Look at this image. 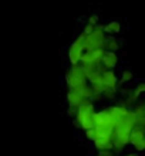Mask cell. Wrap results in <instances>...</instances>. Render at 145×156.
I'll return each mask as SVG.
<instances>
[{"mask_svg": "<svg viewBox=\"0 0 145 156\" xmlns=\"http://www.w3.org/2000/svg\"><path fill=\"white\" fill-rule=\"evenodd\" d=\"M84 40H85V34H81L75 38V41L71 44L70 51H68V58H70L71 66L74 64H81V58H83L85 48H84Z\"/></svg>", "mask_w": 145, "mask_h": 156, "instance_id": "cell-1", "label": "cell"}, {"mask_svg": "<svg viewBox=\"0 0 145 156\" xmlns=\"http://www.w3.org/2000/svg\"><path fill=\"white\" fill-rule=\"evenodd\" d=\"M104 38H105L104 31H98V30H94V33L85 36V40H84V48H85V51L103 48Z\"/></svg>", "mask_w": 145, "mask_h": 156, "instance_id": "cell-2", "label": "cell"}, {"mask_svg": "<svg viewBox=\"0 0 145 156\" xmlns=\"http://www.w3.org/2000/svg\"><path fill=\"white\" fill-rule=\"evenodd\" d=\"M105 53L104 48H97L91 51H85L81 58V64H91V62H101L103 61V55Z\"/></svg>", "mask_w": 145, "mask_h": 156, "instance_id": "cell-3", "label": "cell"}, {"mask_svg": "<svg viewBox=\"0 0 145 156\" xmlns=\"http://www.w3.org/2000/svg\"><path fill=\"white\" fill-rule=\"evenodd\" d=\"M145 138V128L141 126H135L131 131V138H129V144L132 145L134 148H137L138 145L141 144Z\"/></svg>", "mask_w": 145, "mask_h": 156, "instance_id": "cell-4", "label": "cell"}, {"mask_svg": "<svg viewBox=\"0 0 145 156\" xmlns=\"http://www.w3.org/2000/svg\"><path fill=\"white\" fill-rule=\"evenodd\" d=\"M71 75L74 78H77L78 81H81L83 84H87V73H85V68H84L83 64H74V66H71V70H70Z\"/></svg>", "mask_w": 145, "mask_h": 156, "instance_id": "cell-5", "label": "cell"}, {"mask_svg": "<svg viewBox=\"0 0 145 156\" xmlns=\"http://www.w3.org/2000/svg\"><path fill=\"white\" fill-rule=\"evenodd\" d=\"M101 62H103V66L105 67L107 70H112V68L117 66V62H118V57H117L115 51H107V50H105Z\"/></svg>", "mask_w": 145, "mask_h": 156, "instance_id": "cell-6", "label": "cell"}, {"mask_svg": "<svg viewBox=\"0 0 145 156\" xmlns=\"http://www.w3.org/2000/svg\"><path fill=\"white\" fill-rule=\"evenodd\" d=\"M103 78H104V84L107 85V88H117V77L114 74V71L111 70H105L103 74Z\"/></svg>", "mask_w": 145, "mask_h": 156, "instance_id": "cell-7", "label": "cell"}, {"mask_svg": "<svg viewBox=\"0 0 145 156\" xmlns=\"http://www.w3.org/2000/svg\"><path fill=\"white\" fill-rule=\"evenodd\" d=\"M103 48L107 50V51H117V50L120 48V44H118V41L112 37V36H110V37H105V38H104Z\"/></svg>", "mask_w": 145, "mask_h": 156, "instance_id": "cell-8", "label": "cell"}, {"mask_svg": "<svg viewBox=\"0 0 145 156\" xmlns=\"http://www.w3.org/2000/svg\"><path fill=\"white\" fill-rule=\"evenodd\" d=\"M134 112H135V116H137V126L145 128V107L144 105H138Z\"/></svg>", "mask_w": 145, "mask_h": 156, "instance_id": "cell-9", "label": "cell"}, {"mask_svg": "<svg viewBox=\"0 0 145 156\" xmlns=\"http://www.w3.org/2000/svg\"><path fill=\"white\" fill-rule=\"evenodd\" d=\"M121 31V24L118 21H110L107 26H105V33L107 34H117Z\"/></svg>", "mask_w": 145, "mask_h": 156, "instance_id": "cell-10", "label": "cell"}, {"mask_svg": "<svg viewBox=\"0 0 145 156\" xmlns=\"http://www.w3.org/2000/svg\"><path fill=\"white\" fill-rule=\"evenodd\" d=\"M134 78V74L131 73V71L125 70L122 74H121V80H120V84H124V82H129L131 80Z\"/></svg>", "mask_w": 145, "mask_h": 156, "instance_id": "cell-11", "label": "cell"}, {"mask_svg": "<svg viewBox=\"0 0 145 156\" xmlns=\"http://www.w3.org/2000/svg\"><path fill=\"white\" fill-rule=\"evenodd\" d=\"M85 138H87L88 140H94L97 139V128H91V129H87L85 131Z\"/></svg>", "mask_w": 145, "mask_h": 156, "instance_id": "cell-12", "label": "cell"}, {"mask_svg": "<svg viewBox=\"0 0 145 156\" xmlns=\"http://www.w3.org/2000/svg\"><path fill=\"white\" fill-rule=\"evenodd\" d=\"M115 90L117 88H107V90L103 92V97L107 99H112L114 97H115Z\"/></svg>", "mask_w": 145, "mask_h": 156, "instance_id": "cell-13", "label": "cell"}, {"mask_svg": "<svg viewBox=\"0 0 145 156\" xmlns=\"http://www.w3.org/2000/svg\"><path fill=\"white\" fill-rule=\"evenodd\" d=\"M94 30H96V26L91 24V23H88V24H85V27H84V31H83V33L85 34V36H88V34L94 33Z\"/></svg>", "mask_w": 145, "mask_h": 156, "instance_id": "cell-14", "label": "cell"}, {"mask_svg": "<svg viewBox=\"0 0 145 156\" xmlns=\"http://www.w3.org/2000/svg\"><path fill=\"white\" fill-rule=\"evenodd\" d=\"M88 23H91V24L97 26V23H98V16L97 14H92V16L88 17Z\"/></svg>", "mask_w": 145, "mask_h": 156, "instance_id": "cell-15", "label": "cell"}, {"mask_svg": "<svg viewBox=\"0 0 145 156\" xmlns=\"http://www.w3.org/2000/svg\"><path fill=\"white\" fill-rule=\"evenodd\" d=\"M135 90H137L138 94H142V92H145V82H140Z\"/></svg>", "mask_w": 145, "mask_h": 156, "instance_id": "cell-16", "label": "cell"}, {"mask_svg": "<svg viewBox=\"0 0 145 156\" xmlns=\"http://www.w3.org/2000/svg\"><path fill=\"white\" fill-rule=\"evenodd\" d=\"M98 156H114V153H112V151H98Z\"/></svg>", "mask_w": 145, "mask_h": 156, "instance_id": "cell-17", "label": "cell"}, {"mask_svg": "<svg viewBox=\"0 0 145 156\" xmlns=\"http://www.w3.org/2000/svg\"><path fill=\"white\" fill-rule=\"evenodd\" d=\"M135 149H137V151H145V138H144V140H142L141 144L138 145Z\"/></svg>", "mask_w": 145, "mask_h": 156, "instance_id": "cell-18", "label": "cell"}, {"mask_svg": "<svg viewBox=\"0 0 145 156\" xmlns=\"http://www.w3.org/2000/svg\"><path fill=\"white\" fill-rule=\"evenodd\" d=\"M125 156H138V153H135V152H132V153H127Z\"/></svg>", "mask_w": 145, "mask_h": 156, "instance_id": "cell-19", "label": "cell"}, {"mask_svg": "<svg viewBox=\"0 0 145 156\" xmlns=\"http://www.w3.org/2000/svg\"><path fill=\"white\" fill-rule=\"evenodd\" d=\"M144 107H145V104H144Z\"/></svg>", "mask_w": 145, "mask_h": 156, "instance_id": "cell-20", "label": "cell"}, {"mask_svg": "<svg viewBox=\"0 0 145 156\" xmlns=\"http://www.w3.org/2000/svg\"><path fill=\"white\" fill-rule=\"evenodd\" d=\"M97 156H98V155H97Z\"/></svg>", "mask_w": 145, "mask_h": 156, "instance_id": "cell-21", "label": "cell"}]
</instances>
